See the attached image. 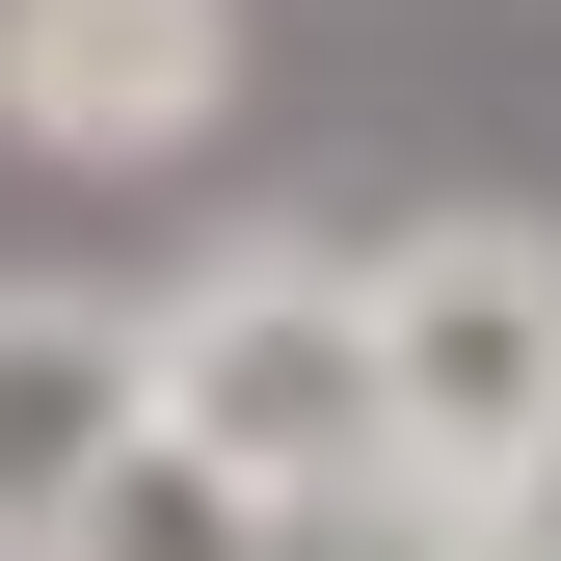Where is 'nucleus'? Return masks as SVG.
<instances>
[{
	"mask_svg": "<svg viewBox=\"0 0 561 561\" xmlns=\"http://www.w3.org/2000/svg\"><path fill=\"white\" fill-rule=\"evenodd\" d=\"M161 428L241 455L267 508H375V481H401L375 267H347V241H215V267H161Z\"/></svg>",
	"mask_w": 561,
	"mask_h": 561,
	"instance_id": "obj_1",
	"label": "nucleus"
},
{
	"mask_svg": "<svg viewBox=\"0 0 561 561\" xmlns=\"http://www.w3.org/2000/svg\"><path fill=\"white\" fill-rule=\"evenodd\" d=\"M375 401H401V481L561 508V215H401L375 241Z\"/></svg>",
	"mask_w": 561,
	"mask_h": 561,
	"instance_id": "obj_2",
	"label": "nucleus"
},
{
	"mask_svg": "<svg viewBox=\"0 0 561 561\" xmlns=\"http://www.w3.org/2000/svg\"><path fill=\"white\" fill-rule=\"evenodd\" d=\"M241 134V0H0V161L161 187Z\"/></svg>",
	"mask_w": 561,
	"mask_h": 561,
	"instance_id": "obj_3",
	"label": "nucleus"
},
{
	"mask_svg": "<svg viewBox=\"0 0 561 561\" xmlns=\"http://www.w3.org/2000/svg\"><path fill=\"white\" fill-rule=\"evenodd\" d=\"M134 428H161V295L0 267V561H54V535H81Z\"/></svg>",
	"mask_w": 561,
	"mask_h": 561,
	"instance_id": "obj_4",
	"label": "nucleus"
},
{
	"mask_svg": "<svg viewBox=\"0 0 561 561\" xmlns=\"http://www.w3.org/2000/svg\"><path fill=\"white\" fill-rule=\"evenodd\" d=\"M295 535H321V508H267L241 455H187V428H134V455H107V508L54 535V561H295Z\"/></svg>",
	"mask_w": 561,
	"mask_h": 561,
	"instance_id": "obj_5",
	"label": "nucleus"
},
{
	"mask_svg": "<svg viewBox=\"0 0 561 561\" xmlns=\"http://www.w3.org/2000/svg\"><path fill=\"white\" fill-rule=\"evenodd\" d=\"M295 561H561V508H455V481H375V508H321Z\"/></svg>",
	"mask_w": 561,
	"mask_h": 561,
	"instance_id": "obj_6",
	"label": "nucleus"
}]
</instances>
